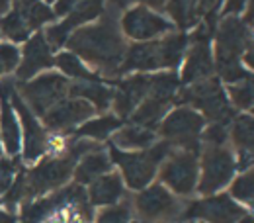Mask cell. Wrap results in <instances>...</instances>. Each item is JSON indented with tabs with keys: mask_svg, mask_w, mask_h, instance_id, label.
Returning <instances> with one entry per match:
<instances>
[{
	"mask_svg": "<svg viewBox=\"0 0 254 223\" xmlns=\"http://www.w3.org/2000/svg\"><path fill=\"white\" fill-rule=\"evenodd\" d=\"M102 10H104L102 8V0H82V2H78L68 12V16L64 18L61 24H55V26L47 28V32L43 33L45 41L53 49L61 47L63 43H66L70 33L74 32V30H78V28H82V24H86V22L94 20L96 16H100Z\"/></svg>",
	"mask_w": 254,
	"mask_h": 223,
	"instance_id": "obj_15",
	"label": "cell"
},
{
	"mask_svg": "<svg viewBox=\"0 0 254 223\" xmlns=\"http://www.w3.org/2000/svg\"><path fill=\"white\" fill-rule=\"evenodd\" d=\"M247 20L249 22H254V0L249 2V10H247Z\"/></svg>",
	"mask_w": 254,
	"mask_h": 223,
	"instance_id": "obj_39",
	"label": "cell"
},
{
	"mask_svg": "<svg viewBox=\"0 0 254 223\" xmlns=\"http://www.w3.org/2000/svg\"><path fill=\"white\" fill-rule=\"evenodd\" d=\"M243 59H245L247 67H249L251 71H254V47H253V49H249V51L243 55Z\"/></svg>",
	"mask_w": 254,
	"mask_h": 223,
	"instance_id": "obj_37",
	"label": "cell"
},
{
	"mask_svg": "<svg viewBox=\"0 0 254 223\" xmlns=\"http://www.w3.org/2000/svg\"><path fill=\"white\" fill-rule=\"evenodd\" d=\"M0 32L6 37H10L12 41H24L30 39V28L26 26V22L22 20V16L16 10H10L6 16L0 18Z\"/></svg>",
	"mask_w": 254,
	"mask_h": 223,
	"instance_id": "obj_33",
	"label": "cell"
},
{
	"mask_svg": "<svg viewBox=\"0 0 254 223\" xmlns=\"http://www.w3.org/2000/svg\"><path fill=\"white\" fill-rule=\"evenodd\" d=\"M94 223H133V210H131V200L124 198L116 206L100 208L96 214Z\"/></svg>",
	"mask_w": 254,
	"mask_h": 223,
	"instance_id": "obj_32",
	"label": "cell"
},
{
	"mask_svg": "<svg viewBox=\"0 0 254 223\" xmlns=\"http://www.w3.org/2000/svg\"><path fill=\"white\" fill-rule=\"evenodd\" d=\"M76 160L68 155L64 157H47L39 160L28 174H24L26 180V198H39L49 192L61 190L70 180L74 172Z\"/></svg>",
	"mask_w": 254,
	"mask_h": 223,
	"instance_id": "obj_9",
	"label": "cell"
},
{
	"mask_svg": "<svg viewBox=\"0 0 254 223\" xmlns=\"http://www.w3.org/2000/svg\"><path fill=\"white\" fill-rule=\"evenodd\" d=\"M149 86H151V74H143V73L133 74L124 82H120V86L114 90V100H112V108L116 116L120 120L131 116L135 108L147 98Z\"/></svg>",
	"mask_w": 254,
	"mask_h": 223,
	"instance_id": "obj_17",
	"label": "cell"
},
{
	"mask_svg": "<svg viewBox=\"0 0 254 223\" xmlns=\"http://www.w3.org/2000/svg\"><path fill=\"white\" fill-rule=\"evenodd\" d=\"M205 128V118L191 106L170 110L159 124V133L172 149L199 151V137Z\"/></svg>",
	"mask_w": 254,
	"mask_h": 223,
	"instance_id": "obj_6",
	"label": "cell"
},
{
	"mask_svg": "<svg viewBox=\"0 0 254 223\" xmlns=\"http://www.w3.org/2000/svg\"><path fill=\"white\" fill-rule=\"evenodd\" d=\"M170 104H172V100L147 94V98L131 114V124L155 131V128H159V124L162 122V118L168 114Z\"/></svg>",
	"mask_w": 254,
	"mask_h": 223,
	"instance_id": "obj_26",
	"label": "cell"
},
{
	"mask_svg": "<svg viewBox=\"0 0 254 223\" xmlns=\"http://www.w3.org/2000/svg\"><path fill=\"white\" fill-rule=\"evenodd\" d=\"M159 182L178 198H190L199 182V151L172 149L159 168Z\"/></svg>",
	"mask_w": 254,
	"mask_h": 223,
	"instance_id": "obj_5",
	"label": "cell"
},
{
	"mask_svg": "<svg viewBox=\"0 0 254 223\" xmlns=\"http://www.w3.org/2000/svg\"><path fill=\"white\" fill-rule=\"evenodd\" d=\"M182 100L191 104L203 118H209L211 124H227L233 118V106L215 78L193 82L182 92Z\"/></svg>",
	"mask_w": 254,
	"mask_h": 223,
	"instance_id": "obj_11",
	"label": "cell"
},
{
	"mask_svg": "<svg viewBox=\"0 0 254 223\" xmlns=\"http://www.w3.org/2000/svg\"><path fill=\"white\" fill-rule=\"evenodd\" d=\"M68 86H70V80L61 73L45 71L33 76L32 80L18 82L16 92L28 104V108L33 114L41 118L47 110H51L57 102H61L63 98L68 96Z\"/></svg>",
	"mask_w": 254,
	"mask_h": 223,
	"instance_id": "obj_8",
	"label": "cell"
},
{
	"mask_svg": "<svg viewBox=\"0 0 254 223\" xmlns=\"http://www.w3.org/2000/svg\"><path fill=\"white\" fill-rule=\"evenodd\" d=\"M172 147L166 141H157L145 151H120L116 147H110V157L112 162L120 168L118 172L122 174L126 188L139 192L153 184L162 160L166 159Z\"/></svg>",
	"mask_w": 254,
	"mask_h": 223,
	"instance_id": "obj_2",
	"label": "cell"
},
{
	"mask_svg": "<svg viewBox=\"0 0 254 223\" xmlns=\"http://www.w3.org/2000/svg\"><path fill=\"white\" fill-rule=\"evenodd\" d=\"M126 184L118 170H110L108 174H102L94 182L88 184L86 198L92 208H108L116 206L126 198Z\"/></svg>",
	"mask_w": 254,
	"mask_h": 223,
	"instance_id": "obj_20",
	"label": "cell"
},
{
	"mask_svg": "<svg viewBox=\"0 0 254 223\" xmlns=\"http://www.w3.org/2000/svg\"><path fill=\"white\" fill-rule=\"evenodd\" d=\"M94 114L96 110L86 100L66 96L41 116V120H43L41 124L47 131H53L57 135H66L68 131H74L84 122L94 118Z\"/></svg>",
	"mask_w": 254,
	"mask_h": 223,
	"instance_id": "obj_14",
	"label": "cell"
},
{
	"mask_svg": "<svg viewBox=\"0 0 254 223\" xmlns=\"http://www.w3.org/2000/svg\"><path fill=\"white\" fill-rule=\"evenodd\" d=\"M12 10V0H0V18Z\"/></svg>",
	"mask_w": 254,
	"mask_h": 223,
	"instance_id": "obj_38",
	"label": "cell"
},
{
	"mask_svg": "<svg viewBox=\"0 0 254 223\" xmlns=\"http://www.w3.org/2000/svg\"><path fill=\"white\" fill-rule=\"evenodd\" d=\"M219 0H168L166 8L172 20L182 26V28H191L199 22L203 14L213 10Z\"/></svg>",
	"mask_w": 254,
	"mask_h": 223,
	"instance_id": "obj_23",
	"label": "cell"
},
{
	"mask_svg": "<svg viewBox=\"0 0 254 223\" xmlns=\"http://www.w3.org/2000/svg\"><path fill=\"white\" fill-rule=\"evenodd\" d=\"M157 131L141 126H122L112 135V147L120 151H145L157 143Z\"/></svg>",
	"mask_w": 254,
	"mask_h": 223,
	"instance_id": "obj_24",
	"label": "cell"
},
{
	"mask_svg": "<svg viewBox=\"0 0 254 223\" xmlns=\"http://www.w3.org/2000/svg\"><path fill=\"white\" fill-rule=\"evenodd\" d=\"M211 71H213V59H211V49H209V41L203 35V32L195 33L193 45L190 51L186 53V61H184V71H182V80L184 82H201L205 78H211Z\"/></svg>",
	"mask_w": 254,
	"mask_h": 223,
	"instance_id": "obj_19",
	"label": "cell"
},
{
	"mask_svg": "<svg viewBox=\"0 0 254 223\" xmlns=\"http://www.w3.org/2000/svg\"><path fill=\"white\" fill-rule=\"evenodd\" d=\"M184 200L160 182L149 184L131 198L133 220L137 223H178L184 216Z\"/></svg>",
	"mask_w": 254,
	"mask_h": 223,
	"instance_id": "obj_4",
	"label": "cell"
},
{
	"mask_svg": "<svg viewBox=\"0 0 254 223\" xmlns=\"http://www.w3.org/2000/svg\"><path fill=\"white\" fill-rule=\"evenodd\" d=\"M20 65V49L14 43H0V71L10 73L16 71Z\"/></svg>",
	"mask_w": 254,
	"mask_h": 223,
	"instance_id": "obj_34",
	"label": "cell"
},
{
	"mask_svg": "<svg viewBox=\"0 0 254 223\" xmlns=\"http://www.w3.org/2000/svg\"><path fill=\"white\" fill-rule=\"evenodd\" d=\"M114 2L120 6L129 4V2H137V6H147V8H160L166 4V0H114Z\"/></svg>",
	"mask_w": 254,
	"mask_h": 223,
	"instance_id": "obj_35",
	"label": "cell"
},
{
	"mask_svg": "<svg viewBox=\"0 0 254 223\" xmlns=\"http://www.w3.org/2000/svg\"><path fill=\"white\" fill-rule=\"evenodd\" d=\"M227 194L245 210L254 212V164L247 170H241V174L231 180Z\"/></svg>",
	"mask_w": 254,
	"mask_h": 223,
	"instance_id": "obj_28",
	"label": "cell"
},
{
	"mask_svg": "<svg viewBox=\"0 0 254 223\" xmlns=\"http://www.w3.org/2000/svg\"><path fill=\"white\" fill-rule=\"evenodd\" d=\"M14 10L22 16V20L30 28V32L39 28L41 24H47L55 16V12L41 0H18Z\"/></svg>",
	"mask_w": 254,
	"mask_h": 223,
	"instance_id": "obj_29",
	"label": "cell"
},
{
	"mask_svg": "<svg viewBox=\"0 0 254 223\" xmlns=\"http://www.w3.org/2000/svg\"><path fill=\"white\" fill-rule=\"evenodd\" d=\"M110 170H114V162L108 151H104L102 147L96 149L92 153L84 155L82 159L76 160L74 164V182L80 184V186H88L90 182H94L96 178H100L102 174H108Z\"/></svg>",
	"mask_w": 254,
	"mask_h": 223,
	"instance_id": "obj_22",
	"label": "cell"
},
{
	"mask_svg": "<svg viewBox=\"0 0 254 223\" xmlns=\"http://www.w3.org/2000/svg\"><path fill=\"white\" fill-rule=\"evenodd\" d=\"M47 2H55V0H47Z\"/></svg>",
	"mask_w": 254,
	"mask_h": 223,
	"instance_id": "obj_40",
	"label": "cell"
},
{
	"mask_svg": "<svg viewBox=\"0 0 254 223\" xmlns=\"http://www.w3.org/2000/svg\"><path fill=\"white\" fill-rule=\"evenodd\" d=\"M10 104L22 128V159L26 162H35L47 153L49 133L16 90L10 94Z\"/></svg>",
	"mask_w": 254,
	"mask_h": 223,
	"instance_id": "obj_13",
	"label": "cell"
},
{
	"mask_svg": "<svg viewBox=\"0 0 254 223\" xmlns=\"http://www.w3.org/2000/svg\"><path fill=\"white\" fill-rule=\"evenodd\" d=\"M0 147H2V145H0Z\"/></svg>",
	"mask_w": 254,
	"mask_h": 223,
	"instance_id": "obj_41",
	"label": "cell"
},
{
	"mask_svg": "<svg viewBox=\"0 0 254 223\" xmlns=\"http://www.w3.org/2000/svg\"><path fill=\"white\" fill-rule=\"evenodd\" d=\"M229 141L237 160V170H247L254 164V116L241 114L233 120L229 129Z\"/></svg>",
	"mask_w": 254,
	"mask_h": 223,
	"instance_id": "obj_18",
	"label": "cell"
},
{
	"mask_svg": "<svg viewBox=\"0 0 254 223\" xmlns=\"http://www.w3.org/2000/svg\"><path fill=\"white\" fill-rule=\"evenodd\" d=\"M235 172H237V160L229 145L221 147L201 145L199 182H197V192L201 196H211L227 188L235 178Z\"/></svg>",
	"mask_w": 254,
	"mask_h": 223,
	"instance_id": "obj_7",
	"label": "cell"
},
{
	"mask_svg": "<svg viewBox=\"0 0 254 223\" xmlns=\"http://www.w3.org/2000/svg\"><path fill=\"white\" fill-rule=\"evenodd\" d=\"M68 96L86 100L96 112H106L112 106L114 88H110L98 80H76V82H70Z\"/></svg>",
	"mask_w": 254,
	"mask_h": 223,
	"instance_id": "obj_25",
	"label": "cell"
},
{
	"mask_svg": "<svg viewBox=\"0 0 254 223\" xmlns=\"http://www.w3.org/2000/svg\"><path fill=\"white\" fill-rule=\"evenodd\" d=\"M186 47L184 35H168L155 41L135 43L126 51L120 73L124 71H159L178 67Z\"/></svg>",
	"mask_w": 254,
	"mask_h": 223,
	"instance_id": "obj_3",
	"label": "cell"
},
{
	"mask_svg": "<svg viewBox=\"0 0 254 223\" xmlns=\"http://www.w3.org/2000/svg\"><path fill=\"white\" fill-rule=\"evenodd\" d=\"M120 128H122V120L116 114H104V116H98V118H90L80 128L74 129V137L90 139V141L100 143V141L112 137Z\"/></svg>",
	"mask_w": 254,
	"mask_h": 223,
	"instance_id": "obj_27",
	"label": "cell"
},
{
	"mask_svg": "<svg viewBox=\"0 0 254 223\" xmlns=\"http://www.w3.org/2000/svg\"><path fill=\"white\" fill-rule=\"evenodd\" d=\"M247 214L249 210L237 204L227 192H217L186 204L182 220L191 223H241Z\"/></svg>",
	"mask_w": 254,
	"mask_h": 223,
	"instance_id": "obj_10",
	"label": "cell"
},
{
	"mask_svg": "<svg viewBox=\"0 0 254 223\" xmlns=\"http://www.w3.org/2000/svg\"><path fill=\"white\" fill-rule=\"evenodd\" d=\"M245 4H247V0H225V14H231V16L239 14V12H243Z\"/></svg>",
	"mask_w": 254,
	"mask_h": 223,
	"instance_id": "obj_36",
	"label": "cell"
},
{
	"mask_svg": "<svg viewBox=\"0 0 254 223\" xmlns=\"http://www.w3.org/2000/svg\"><path fill=\"white\" fill-rule=\"evenodd\" d=\"M55 65V59L51 55V47L45 41L43 33H35L24 45V51L20 53V65L16 69V76L20 82L32 80L33 76L49 71Z\"/></svg>",
	"mask_w": 254,
	"mask_h": 223,
	"instance_id": "obj_16",
	"label": "cell"
},
{
	"mask_svg": "<svg viewBox=\"0 0 254 223\" xmlns=\"http://www.w3.org/2000/svg\"><path fill=\"white\" fill-rule=\"evenodd\" d=\"M178 223H180V222H178Z\"/></svg>",
	"mask_w": 254,
	"mask_h": 223,
	"instance_id": "obj_42",
	"label": "cell"
},
{
	"mask_svg": "<svg viewBox=\"0 0 254 223\" xmlns=\"http://www.w3.org/2000/svg\"><path fill=\"white\" fill-rule=\"evenodd\" d=\"M227 98L237 110H253L254 108V78H243L235 84H227Z\"/></svg>",
	"mask_w": 254,
	"mask_h": 223,
	"instance_id": "obj_31",
	"label": "cell"
},
{
	"mask_svg": "<svg viewBox=\"0 0 254 223\" xmlns=\"http://www.w3.org/2000/svg\"><path fill=\"white\" fill-rule=\"evenodd\" d=\"M55 65L59 67L61 74L66 76V78H74V80H98L94 71H90L72 51L59 53L57 59H55Z\"/></svg>",
	"mask_w": 254,
	"mask_h": 223,
	"instance_id": "obj_30",
	"label": "cell"
},
{
	"mask_svg": "<svg viewBox=\"0 0 254 223\" xmlns=\"http://www.w3.org/2000/svg\"><path fill=\"white\" fill-rule=\"evenodd\" d=\"M66 45L80 61L90 63L108 76L120 73L127 51L122 33L110 18L74 30L68 35Z\"/></svg>",
	"mask_w": 254,
	"mask_h": 223,
	"instance_id": "obj_1",
	"label": "cell"
},
{
	"mask_svg": "<svg viewBox=\"0 0 254 223\" xmlns=\"http://www.w3.org/2000/svg\"><path fill=\"white\" fill-rule=\"evenodd\" d=\"M122 32L129 39L143 43V41H155L174 30V24L159 14L153 8L147 6H133L122 16Z\"/></svg>",
	"mask_w": 254,
	"mask_h": 223,
	"instance_id": "obj_12",
	"label": "cell"
},
{
	"mask_svg": "<svg viewBox=\"0 0 254 223\" xmlns=\"http://www.w3.org/2000/svg\"><path fill=\"white\" fill-rule=\"evenodd\" d=\"M0 145L8 157H16L22 149V128L10 98H0Z\"/></svg>",
	"mask_w": 254,
	"mask_h": 223,
	"instance_id": "obj_21",
	"label": "cell"
}]
</instances>
